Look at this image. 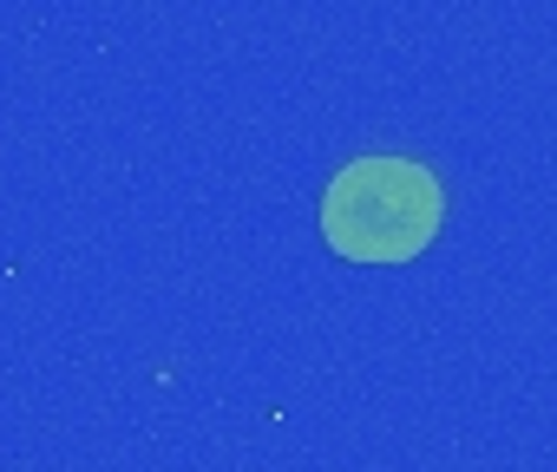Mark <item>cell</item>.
I'll return each instance as SVG.
<instances>
[{
    "instance_id": "cell-1",
    "label": "cell",
    "mask_w": 557,
    "mask_h": 472,
    "mask_svg": "<svg viewBox=\"0 0 557 472\" xmlns=\"http://www.w3.org/2000/svg\"><path fill=\"white\" fill-rule=\"evenodd\" d=\"M440 177L413 158H355L322 197V236L348 263H407L440 236Z\"/></svg>"
}]
</instances>
